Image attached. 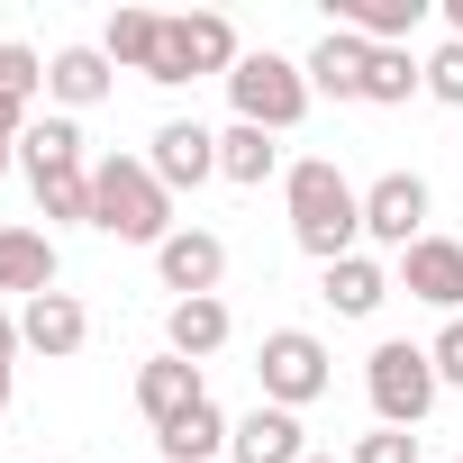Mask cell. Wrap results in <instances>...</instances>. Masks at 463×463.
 <instances>
[{"label": "cell", "mask_w": 463, "mask_h": 463, "mask_svg": "<svg viewBox=\"0 0 463 463\" xmlns=\"http://www.w3.org/2000/svg\"><path fill=\"white\" fill-rule=\"evenodd\" d=\"M282 209H291L300 255H318V273L345 264V255H364V191H354L327 155H300V164L282 173Z\"/></svg>", "instance_id": "6da1fadb"}, {"label": "cell", "mask_w": 463, "mask_h": 463, "mask_svg": "<svg viewBox=\"0 0 463 463\" xmlns=\"http://www.w3.org/2000/svg\"><path fill=\"white\" fill-rule=\"evenodd\" d=\"M91 227L118 246H164L173 237V191L146 173V155H100L91 164Z\"/></svg>", "instance_id": "7a4b0ae2"}, {"label": "cell", "mask_w": 463, "mask_h": 463, "mask_svg": "<svg viewBox=\"0 0 463 463\" xmlns=\"http://www.w3.org/2000/svg\"><path fill=\"white\" fill-rule=\"evenodd\" d=\"M227 100H237V118L246 128H264V137H291L300 118H309V64H291V55H273V46H246L237 55V73H227Z\"/></svg>", "instance_id": "3957f363"}, {"label": "cell", "mask_w": 463, "mask_h": 463, "mask_svg": "<svg viewBox=\"0 0 463 463\" xmlns=\"http://www.w3.org/2000/svg\"><path fill=\"white\" fill-rule=\"evenodd\" d=\"M364 391H373V418L382 427H427V409H436V364H427V345H409V336H382L373 354H364Z\"/></svg>", "instance_id": "277c9868"}, {"label": "cell", "mask_w": 463, "mask_h": 463, "mask_svg": "<svg viewBox=\"0 0 463 463\" xmlns=\"http://www.w3.org/2000/svg\"><path fill=\"white\" fill-rule=\"evenodd\" d=\"M237 55H246V46H237V28H227L218 10H182V19H164V55H155L146 82H155V91H182V82H200V73L227 82Z\"/></svg>", "instance_id": "5b68a950"}, {"label": "cell", "mask_w": 463, "mask_h": 463, "mask_svg": "<svg viewBox=\"0 0 463 463\" xmlns=\"http://www.w3.org/2000/svg\"><path fill=\"white\" fill-rule=\"evenodd\" d=\"M327 382H336V364H327V345L309 327H273L255 345V391L273 409H309V400H327Z\"/></svg>", "instance_id": "8992f818"}, {"label": "cell", "mask_w": 463, "mask_h": 463, "mask_svg": "<svg viewBox=\"0 0 463 463\" xmlns=\"http://www.w3.org/2000/svg\"><path fill=\"white\" fill-rule=\"evenodd\" d=\"M427 209H436L427 173H382V182H364V237L391 246V255H409L427 237Z\"/></svg>", "instance_id": "52a82bcc"}, {"label": "cell", "mask_w": 463, "mask_h": 463, "mask_svg": "<svg viewBox=\"0 0 463 463\" xmlns=\"http://www.w3.org/2000/svg\"><path fill=\"white\" fill-rule=\"evenodd\" d=\"M155 273H164L173 300H218V282H227V246L209 237V227H173V237L155 246Z\"/></svg>", "instance_id": "ba28073f"}, {"label": "cell", "mask_w": 463, "mask_h": 463, "mask_svg": "<svg viewBox=\"0 0 463 463\" xmlns=\"http://www.w3.org/2000/svg\"><path fill=\"white\" fill-rule=\"evenodd\" d=\"M146 173H155L164 191H200V182L218 173V128H200V118H164L155 146H146Z\"/></svg>", "instance_id": "9c48e42d"}, {"label": "cell", "mask_w": 463, "mask_h": 463, "mask_svg": "<svg viewBox=\"0 0 463 463\" xmlns=\"http://www.w3.org/2000/svg\"><path fill=\"white\" fill-rule=\"evenodd\" d=\"M391 282H400L409 300H427V309L454 318V309H463V246H454V237H418V246L391 264Z\"/></svg>", "instance_id": "30bf717a"}, {"label": "cell", "mask_w": 463, "mask_h": 463, "mask_svg": "<svg viewBox=\"0 0 463 463\" xmlns=\"http://www.w3.org/2000/svg\"><path fill=\"white\" fill-rule=\"evenodd\" d=\"M227 463H309V445H300V409L255 400L237 427H227Z\"/></svg>", "instance_id": "8fae6325"}, {"label": "cell", "mask_w": 463, "mask_h": 463, "mask_svg": "<svg viewBox=\"0 0 463 463\" xmlns=\"http://www.w3.org/2000/svg\"><path fill=\"white\" fill-rule=\"evenodd\" d=\"M19 336H28V354L64 364V354H82V345H91V309H82L73 291H37V300L19 309Z\"/></svg>", "instance_id": "7c38bea8"}, {"label": "cell", "mask_w": 463, "mask_h": 463, "mask_svg": "<svg viewBox=\"0 0 463 463\" xmlns=\"http://www.w3.org/2000/svg\"><path fill=\"white\" fill-rule=\"evenodd\" d=\"M209 400V382H200V364H182V354H155V364H137V409H146V427L164 436L173 418H191Z\"/></svg>", "instance_id": "4fadbf2b"}, {"label": "cell", "mask_w": 463, "mask_h": 463, "mask_svg": "<svg viewBox=\"0 0 463 463\" xmlns=\"http://www.w3.org/2000/svg\"><path fill=\"white\" fill-rule=\"evenodd\" d=\"M109 82H118V64H109L100 46H64V55H46V91H55V109H64V118L100 109V100H109Z\"/></svg>", "instance_id": "5bb4252c"}, {"label": "cell", "mask_w": 463, "mask_h": 463, "mask_svg": "<svg viewBox=\"0 0 463 463\" xmlns=\"http://www.w3.org/2000/svg\"><path fill=\"white\" fill-rule=\"evenodd\" d=\"M0 291H19V309L37 291H55V237L46 227H0Z\"/></svg>", "instance_id": "9a60e30c"}, {"label": "cell", "mask_w": 463, "mask_h": 463, "mask_svg": "<svg viewBox=\"0 0 463 463\" xmlns=\"http://www.w3.org/2000/svg\"><path fill=\"white\" fill-rule=\"evenodd\" d=\"M227 336H237L227 300H173V309H164V354H182V364H209Z\"/></svg>", "instance_id": "2e32d148"}, {"label": "cell", "mask_w": 463, "mask_h": 463, "mask_svg": "<svg viewBox=\"0 0 463 463\" xmlns=\"http://www.w3.org/2000/svg\"><path fill=\"white\" fill-rule=\"evenodd\" d=\"M364 73H373V46H364L354 28H327V37L309 46V91H327V100H364Z\"/></svg>", "instance_id": "e0dca14e"}, {"label": "cell", "mask_w": 463, "mask_h": 463, "mask_svg": "<svg viewBox=\"0 0 463 463\" xmlns=\"http://www.w3.org/2000/svg\"><path fill=\"white\" fill-rule=\"evenodd\" d=\"M391 291H400V282H391V264H373V255H345V264L318 273V300H327L336 318H373Z\"/></svg>", "instance_id": "ac0fdd59"}, {"label": "cell", "mask_w": 463, "mask_h": 463, "mask_svg": "<svg viewBox=\"0 0 463 463\" xmlns=\"http://www.w3.org/2000/svg\"><path fill=\"white\" fill-rule=\"evenodd\" d=\"M273 173H291V164H282V146H273L264 128H246V118H227V128H218V182H237V191H264Z\"/></svg>", "instance_id": "d6986e66"}, {"label": "cell", "mask_w": 463, "mask_h": 463, "mask_svg": "<svg viewBox=\"0 0 463 463\" xmlns=\"http://www.w3.org/2000/svg\"><path fill=\"white\" fill-rule=\"evenodd\" d=\"M227 427H237V418H227L218 400H200V409L173 418L155 445H164V463H227Z\"/></svg>", "instance_id": "ffe728a7"}, {"label": "cell", "mask_w": 463, "mask_h": 463, "mask_svg": "<svg viewBox=\"0 0 463 463\" xmlns=\"http://www.w3.org/2000/svg\"><path fill=\"white\" fill-rule=\"evenodd\" d=\"M427 19V0H336V28H354L364 46H409Z\"/></svg>", "instance_id": "44dd1931"}, {"label": "cell", "mask_w": 463, "mask_h": 463, "mask_svg": "<svg viewBox=\"0 0 463 463\" xmlns=\"http://www.w3.org/2000/svg\"><path fill=\"white\" fill-rule=\"evenodd\" d=\"M19 155H28V182H46V173H82V118H37L28 137H19Z\"/></svg>", "instance_id": "7402d4cb"}, {"label": "cell", "mask_w": 463, "mask_h": 463, "mask_svg": "<svg viewBox=\"0 0 463 463\" xmlns=\"http://www.w3.org/2000/svg\"><path fill=\"white\" fill-rule=\"evenodd\" d=\"M100 55L128 64V73H155V55H164V19H155V10H118V19L100 28Z\"/></svg>", "instance_id": "603a6c76"}, {"label": "cell", "mask_w": 463, "mask_h": 463, "mask_svg": "<svg viewBox=\"0 0 463 463\" xmlns=\"http://www.w3.org/2000/svg\"><path fill=\"white\" fill-rule=\"evenodd\" d=\"M409 91H427V55H418V46H373V73H364V100L400 109Z\"/></svg>", "instance_id": "cb8c5ba5"}, {"label": "cell", "mask_w": 463, "mask_h": 463, "mask_svg": "<svg viewBox=\"0 0 463 463\" xmlns=\"http://www.w3.org/2000/svg\"><path fill=\"white\" fill-rule=\"evenodd\" d=\"M37 209L64 218V227H91V164H82V173H46V182H37Z\"/></svg>", "instance_id": "d4e9b609"}, {"label": "cell", "mask_w": 463, "mask_h": 463, "mask_svg": "<svg viewBox=\"0 0 463 463\" xmlns=\"http://www.w3.org/2000/svg\"><path fill=\"white\" fill-rule=\"evenodd\" d=\"M427 91L445 100V109H463V46L445 37V46H427Z\"/></svg>", "instance_id": "484cf974"}, {"label": "cell", "mask_w": 463, "mask_h": 463, "mask_svg": "<svg viewBox=\"0 0 463 463\" xmlns=\"http://www.w3.org/2000/svg\"><path fill=\"white\" fill-rule=\"evenodd\" d=\"M345 463H418V436L409 427H373V436H354Z\"/></svg>", "instance_id": "4316f807"}, {"label": "cell", "mask_w": 463, "mask_h": 463, "mask_svg": "<svg viewBox=\"0 0 463 463\" xmlns=\"http://www.w3.org/2000/svg\"><path fill=\"white\" fill-rule=\"evenodd\" d=\"M37 82H46L37 46H0V91H10V100H37Z\"/></svg>", "instance_id": "83f0119b"}, {"label": "cell", "mask_w": 463, "mask_h": 463, "mask_svg": "<svg viewBox=\"0 0 463 463\" xmlns=\"http://www.w3.org/2000/svg\"><path fill=\"white\" fill-rule=\"evenodd\" d=\"M427 364H436V382H445V391H463V318H445V327L427 336Z\"/></svg>", "instance_id": "f1b7e54d"}, {"label": "cell", "mask_w": 463, "mask_h": 463, "mask_svg": "<svg viewBox=\"0 0 463 463\" xmlns=\"http://www.w3.org/2000/svg\"><path fill=\"white\" fill-rule=\"evenodd\" d=\"M37 118H28V100H10V91H0V146H19Z\"/></svg>", "instance_id": "f546056e"}, {"label": "cell", "mask_w": 463, "mask_h": 463, "mask_svg": "<svg viewBox=\"0 0 463 463\" xmlns=\"http://www.w3.org/2000/svg\"><path fill=\"white\" fill-rule=\"evenodd\" d=\"M19 354H28V336H19V309H0V373H10Z\"/></svg>", "instance_id": "4dcf8cb0"}, {"label": "cell", "mask_w": 463, "mask_h": 463, "mask_svg": "<svg viewBox=\"0 0 463 463\" xmlns=\"http://www.w3.org/2000/svg\"><path fill=\"white\" fill-rule=\"evenodd\" d=\"M445 37H454V46H463V0H445Z\"/></svg>", "instance_id": "1f68e13d"}, {"label": "cell", "mask_w": 463, "mask_h": 463, "mask_svg": "<svg viewBox=\"0 0 463 463\" xmlns=\"http://www.w3.org/2000/svg\"><path fill=\"white\" fill-rule=\"evenodd\" d=\"M0 418H10V373H0Z\"/></svg>", "instance_id": "d6a6232c"}, {"label": "cell", "mask_w": 463, "mask_h": 463, "mask_svg": "<svg viewBox=\"0 0 463 463\" xmlns=\"http://www.w3.org/2000/svg\"><path fill=\"white\" fill-rule=\"evenodd\" d=\"M0 173H10V146H0Z\"/></svg>", "instance_id": "836d02e7"}, {"label": "cell", "mask_w": 463, "mask_h": 463, "mask_svg": "<svg viewBox=\"0 0 463 463\" xmlns=\"http://www.w3.org/2000/svg\"><path fill=\"white\" fill-rule=\"evenodd\" d=\"M309 463H336V454H309Z\"/></svg>", "instance_id": "e575fe53"}, {"label": "cell", "mask_w": 463, "mask_h": 463, "mask_svg": "<svg viewBox=\"0 0 463 463\" xmlns=\"http://www.w3.org/2000/svg\"><path fill=\"white\" fill-rule=\"evenodd\" d=\"M46 463H64V454H46Z\"/></svg>", "instance_id": "d590c367"}]
</instances>
